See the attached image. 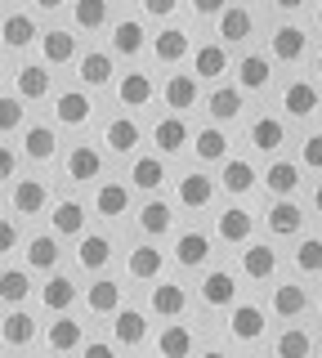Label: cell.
<instances>
[{"label":"cell","instance_id":"8d00e7d4","mask_svg":"<svg viewBox=\"0 0 322 358\" xmlns=\"http://www.w3.org/2000/svg\"><path fill=\"white\" fill-rule=\"evenodd\" d=\"M193 331L184 327V322H170V327L161 331V341H157V354H166V358H184V354H193Z\"/></svg>","mask_w":322,"mask_h":358},{"label":"cell","instance_id":"94428289","mask_svg":"<svg viewBox=\"0 0 322 358\" xmlns=\"http://www.w3.org/2000/svg\"><path fill=\"white\" fill-rule=\"evenodd\" d=\"M41 9H59V5H68V0H36Z\"/></svg>","mask_w":322,"mask_h":358},{"label":"cell","instance_id":"681fc988","mask_svg":"<svg viewBox=\"0 0 322 358\" xmlns=\"http://www.w3.org/2000/svg\"><path fill=\"white\" fill-rule=\"evenodd\" d=\"M23 117H27V108L18 103V94H5V99H0V134L18 130V126H23Z\"/></svg>","mask_w":322,"mask_h":358},{"label":"cell","instance_id":"4316f807","mask_svg":"<svg viewBox=\"0 0 322 358\" xmlns=\"http://www.w3.org/2000/svg\"><path fill=\"white\" fill-rule=\"evenodd\" d=\"M251 143H255L260 152H277V148L286 143V126H282L277 117H260V121L251 126Z\"/></svg>","mask_w":322,"mask_h":358},{"label":"cell","instance_id":"c3c4849f","mask_svg":"<svg viewBox=\"0 0 322 358\" xmlns=\"http://www.w3.org/2000/svg\"><path fill=\"white\" fill-rule=\"evenodd\" d=\"M197 157H202V162H224V157H228V139H224V130H215V126L197 130Z\"/></svg>","mask_w":322,"mask_h":358},{"label":"cell","instance_id":"11a10c76","mask_svg":"<svg viewBox=\"0 0 322 358\" xmlns=\"http://www.w3.org/2000/svg\"><path fill=\"white\" fill-rule=\"evenodd\" d=\"M14 175H18V152L0 143V179H14Z\"/></svg>","mask_w":322,"mask_h":358},{"label":"cell","instance_id":"44dd1931","mask_svg":"<svg viewBox=\"0 0 322 358\" xmlns=\"http://www.w3.org/2000/svg\"><path fill=\"white\" fill-rule=\"evenodd\" d=\"M23 152L31 157V162H50V157L59 152V134H54L50 126H27V134H23Z\"/></svg>","mask_w":322,"mask_h":358},{"label":"cell","instance_id":"ab89813d","mask_svg":"<svg viewBox=\"0 0 322 358\" xmlns=\"http://www.w3.org/2000/svg\"><path fill=\"white\" fill-rule=\"evenodd\" d=\"M112 50L126 54V59L143 50V22H139V18H121L117 27H112Z\"/></svg>","mask_w":322,"mask_h":358},{"label":"cell","instance_id":"e575fe53","mask_svg":"<svg viewBox=\"0 0 322 358\" xmlns=\"http://www.w3.org/2000/svg\"><path fill=\"white\" fill-rule=\"evenodd\" d=\"M59 233H41V238H31L27 242V264L31 268H54L59 264Z\"/></svg>","mask_w":322,"mask_h":358},{"label":"cell","instance_id":"f5cc1de1","mask_svg":"<svg viewBox=\"0 0 322 358\" xmlns=\"http://www.w3.org/2000/svg\"><path fill=\"white\" fill-rule=\"evenodd\" d=\"M14 246H18V224L0 215V255H9V251H14Z\"/></svg>","mask_w":322,"mask_h":358},{"label":"cell","instance_id":"30bf717a","mask_svg":"<svg viewBox=\"0 0 322 358\" xmlns=\"http://www.w3.org/2000/svg\"><path fill=\"white\" fill-rule=\"evenodd\" d=\"M193 72H197V81H219V76L228 72V54H224V45H197Z\"/></svg>","mask_w":322,"mask_h":358},{"label":"cell","instance_id":"6da1fadb","mask_svg":"<svg viewBox=\"0 0 322 358\" xmlns=\"http://www.w3.org/2000/svg\"><path fill=\"white\" fill-rule=\"evenodd\" d=\"M90 112H94V103H90V94H81V90H63V94L54 99V117H59L63 126H85Z\"/></svg>","mask_w":322,"mask_h":358},{"label":"cell","instance_id":"ffe728a7","mask_svg":"<svg viewBox=\"0 0 322 358\" xmlns=\"http://www.w3.org/2000/svg\"><path fill=\"white\" fill-rule=\"evenodd\" d=\"M233 296H237V282H233V273H224V268L206 273V282H202V300H206V305L224 309V305H233Z\"/></svg>","mask_w":322,"mask_h":358},{"label":"cell","instance_id":"83f0119b","mask_svg":"<svg viewBox=\"0 0 322 358\" xmlns=\"http://www.w3.org/2000/svg\"><path fill=\"white\" fill-rule=\"evenodd\" d=\"M152 309H157L161 318H180V313L188 309V291H184V287H175V282L152 287Z\"/></svg>","mask_w":322,"mask_h":358},{"label":"cell","instance_id":"8992f818","mask_svg":"<svg viewBox=\"0 0 322 358\" xmlns=\"http://www.w3.org/2000/svg\"><path fill=\"white\" fill-rule=\"evenodd\" d=\"M273 268H277V251H273L269 242H251L247 251H242V273L255 278V282L273 278Z\"/></svg>","mask_w":322,"mask_h":358},{"label":"cell","instance_id":"603a6c76","mask_svg":"<svg viewBox=\"0 0 322 358\" xmlns=\"http://www.w3.org/2000/svg\"><path fill=\"white\" fill-rule=\"evenodd\" d=\"M76 260H81L85 273H90V268H103L112 260V242H108L103 233H90V238H81V246H76Z\"/></svg>","mask_w":322,"mask_h":358},{"label":"cell","instance_id":"d4e9b609","mask_svg":"<svg viewBox=\"0 0 322 358\" xmlns=\"http://www.w3.org/2000/svg\"><path fill=\"white\" fill-rule=\"evenodd\" d=\"M282 108L291 112V117H314V112H318V90L309 85V81H295V85H286V94H282Z\"/></svg>","mask_w":322,"mask_h":358},{"label":"cell","instance_id":"ac0fdd59","mask_svg":"<svg viewBox=\"0 0 322 358\" xmlns=\"http://www.w3.org/2000/svg\"><path fill=\"white\" fill-rule=\"evenodd\" d=\"M14 90H18V99H45L50 94V72L41 63H27V67H18V76H14Z\"/></svg>","mask_w":322,"mask_h":358},{"label":"cell","instance_id":"d6a6232c","mask_svg":"<svg viewBox=\"0 0 322 358\" xmlns=\"http://www.w3.org/2000/svg\"><path fill=\"white\" fill-rule=\"evenodd\" d=\"M305 309H309V291L305 287H291V282H286V287L273 291V313H277V318H300Z\"/></svg>","mask_w":322,"mask_h":358},{"label":"cell","instance_id":"277c9868","mask_svg":"<svg viewBox=\"0 0 322 358\" xmlns=\"http://www.w3.org/2000/svg\"><path fill=\"white\" fill-rule=\"evenodd\" d=\"M9 201H14L18 215H41V210L50 206V188L41 184V179H18V184H14V197H9Z\"/></svg>","mask_w":322,"mask_h":358},{"label":"cell","instance_id":"f907efd6","mask_svg":"<svg viewBox=\"0 0 322 358\" xmlns=\"http://www.w3.org/2000/svg\"><path fill=\"white\" fill-rule=\"evenodd\" d=\"M295 268H300V273H318V268H322V242L318 238H309L295 251Z\"/></svg>","mask_w":322,"mask_h":358},{"label":"cell","instance_id":"6f0895ef","mask_svg":"<svg viewBox=\"0 0 322 358\" xmlns=\"http://www.w3.org/2000/svg\"><path fill=\"white\" fill-rule=\"evenodd\" d=\"M228 0H193V14H219Z\"/></svg>","mask_w":322,"mask_h":358},{"label":"cell","instance_id":"f35d334b","mask_svg":"<svg viewBox=\"0 0 322 358\" xmlns=\"http://www.w3.org/2000/svg\"><path fill=\"white\" fill-rule=\"evenodd\" d=\"M170 224H175L170 201H157V197H152L148 206L139 210V229H143V233H152V238H157V233H170Z\"/></svg>","mask_w":322,"mask_h":358},{"label":"cell","instance_id":"f1b7e54d","mask_svg":"<svg viewBox=\"0 0 322 358\" xmlns=\"http://www.w3.org/2000/svg\"><path fill=\"white\" fill-rule=\"evenodd\" d=\"M273 81V72H269V59L264 54H247V59L237 63V85L242 90H264Z\"/></svg>","mask_w":322,"mask_h":358},{"label":"cell","instance_id":"9a60e30c","mask_svg":"<svg viewBox=\"0 0 322 358\" xmlns=\"http://www.w3.org/2000/svg\"><path fill=\"white\" fill-rule=\"evenodd\" d=\"M41 50H45V63H72L76 59V36L68 27H54V31H45V36H41Z\"/></svg>","mask_w":322,"mask_h":358},{"label":"cell","instance_id":"ba28073f","mask_svg":"<svg viewBox=\"0 0 322 358\" xmlns=\"http://www.w3.org/2000/svg\"><path fill=\"white\" fill-rule=\"evenodd\" d=\"M305 50H309V36H305V27H277L273 31V59H282V63H295V59H305Z\"/></svg>","mask_w":322,"mask_h":358},{"label":"cell","instance_id":"52a82bcc","mask_svg":"<svg viewBox=\"0 0 322 358\" xmlns=\"http://www.w3.org/2000/svg\"><path fill=\"white\" fill-rule=\"evenodd\" d=\"M228 331L237 336V341H260L264 336V309L260 305H233Z\"/></svg>","mask_w":322,"mask_h":358},{"label":"cell","instance_id":"2e32d148","mask_svg":"<svg viewBox=\"0 0 322 358\" xmlns=\"http://www.w3.org/2000/svg\"><path fill=\"white\" fill-rule=\"evenodd\" d=\"M41 300H45V309H50V313L72 309V305H76V282H72V278H63V273H54L50 282L41 287Z\"/></svg>","mask_w":322,"mask_h":358},{"label":"cell","instance_id":"5b68a950","mask_svg":"<svg viewBox=\"0 0 322 358\" xmlns=\"http://www.w3.org/2000/svg\"><path fill=\"white\" fill-rule=\"evenodd\" d=\"M152 94H157V85H152L148 72H126L121 85H117L121 108H143V103H152Z\"/></svg>","mask_w":322,"mask_h":358},{"label":"cell","instance_id":"f546056e","mask_svg":"<svg viewBox=\"0 0 322 358\" xmlns=\"http://www.w3.org/2000/svg\"><path fill=\"white\" fill-rule=\"evenodd\" d=\"M112 331H117L121 345H143V336H148V318H143L139 309H117Z\"/></svg>","mask_w":322,"mask_h":358},{"label":"cell","instance_id":"3957f363","mask_svg":"<svg viewBox=\"0 0 322 358\" xmlns=\"http://www.w3.org/2000/svg\"><path fill=\"white\" fill-rule=\"evenodd\" d=\"M103 175V157H98V148H90V143H76V148L68 152V179H76V184H90V179Z\"/></svg>","mask_w":322,"mask_h":358},{"label":"cell","instance_id":"7dc6e473","mask_svg":"<svg viewBox=\"0 0 322 358\" xmlns=\"http://www.w3.org/2000/svg\"><path fill=\"white\" fill-rule=\"evenodd\" d=\"M27 291H31V278L23 268H5V273H0V300H5V305H23Z\"/></svg>","mask_w":322,"mask_h":358},{"label":"cell","instance_id":"91938a15","mask_svg":"<svg viewBox=\"0 0 322 358\" xmlns=\"http://www.w3.org/2000/svg\"><path fill=\"white\" fill-rule=\"evenodd\" d=\"M273 5H277V9H300L305 0H273Z\"/></svg>","mask_w":322,"mask_h":358},{"label":"cell","instance_id":"484cf974","mask_svg":"<svg viewBox=\"0 0 322 358\" xmlns=\"http://www.w3.org/2000/svg\"><path fill=\"white\" fill-rule=\"evenodd\" d=\"M255 166L251 162H242V157H233V162H224V171H219V184L228 188V193H251L255 188Z\"/></svg>","mask_w":322,"mask_h":358},{"label":"cell","instance_id":"7c38bea8","mask_svg":"<svg viewBox=\"0 0 322 358\" xmlns=\"http://www.w3.org/2000/svg\"><path fill=\"white\" fill-rule=\"evenodd\" d=\"M175 260H180L184 268H197V264H206L210 260V238L206 233H180V242H175Z\"/></svg>","mask_w":322,"mask_h":358},{"label":"cell","instance_id":"5bb4252c","mask_svg":"<svg viewBox=\"0 0 322 358\" xmlns=\"http://www.w3.org/2000/svg\"><path fill=\"white\" fill-rule=\"evenodd\" d=\"M251 229H255V215H251L247 206H228L224 215H219V238H224L228 246H233V242H247Z\"/></svg>","mask_w":322,"mask_h":358},{"label":"cell","instance_id":"680465c9","mask_svg":"<svg viewBox=\"0 0 322 358\" xmlns=\"http://www.w3.org/2000/svg\"><path fill=\"white\" fill-rule=\"evenodd\" d=\"M112 354V345H103V341H90V358H108Z\"/></svg>","mask_w":322,"mask_h":358},{"label":"cell","instance_id":"4fadbf2b","mask_svg":"<svg viewBox=\"0 0 322 358\" xmlns=\"http://www.w3.org/2000/svg\"><path fill=\"white\" fill-rule=\"evenodd\" d=\"M269 229H273V233H282V238H291V233L305 229V210H300L291 197L273 201V206H269Z\"/></svg>","mask_w":322,"mask_h":358},{"label":"cell","instance_id":"cb8c5ba5","mask_svg":"<svg viewBox=\"0 0 322 358\" xmlns=\"http://www.w3.org/2000/svg\"><path fill=\"white\" fill-rule=\"evenodd\" d=\"M206 112H210L215 121H233V117L242 112V90H237V85H219V90H210Z\"/></svg>","mask_w":322,"mask_h":358},{"label":"cell","instance_id":"4dcf8cb0","mask_svg":"<svg viewBox=\"0 0 322 358\" xmlns=\"http://www.w3.org/2000/svg\"><path fill=\"white\" fill-rule=\"evenodd\" d=\"M126 268H130V278H139V282H152V278H161V251L157 246H135Z\"/></svg>","mask_w":322,"mask_h":358},{"label":"cell","instance_id":"9c48e42d","mask_svg":"<svg viewBox=\"0 0 322 358\" xmlns=\"http://www.w3.org/2000/svg\"><path fill=\"white\" fill-rule=\"evenodd\" d=\"M103 139H108V148L112 152H135L139 148V139H143V130H139V121H130V117H117V121H108V130H103Z\"/></svg>","mask_w":322,"mask_h":358},{"label":"cell","instance_id":"60d3db41","mask_svg":"<svg viewBox=\"0 0 322 358\" xmlns=\"http://www.w3.org/2000/svg\"><path fill=\"white\" fill-rule=\"evenodd\" d=\"M161 179H166V166H161V157H139V162L130 166V184H135V188H143V193L161 188Z\"/></svg>","mask_w":322,"mask_h":358},{"label":"cell","instance_id":"74e56055","mask_svg":"<svg viewBox=\"0 0 322 358\" xmlns=\"http://www.w3.org/2000/svg\"><path fill=\"white\" fill-rule=\"evenodd\" d=\"M85 229V206L81 201H59L54 206V233H63V238H76V233Z\"/></svg>","mask_w":322,"mask_h":358},{"label":"cell","instance_id":"ee69618b","mask_svg":"<svg viewBox=\"0 0 322 358\" xmlns=\"http://www.w3.org/2000/svg\"><path fill=\"white\" fill-rule=\"evenodd\" d=\"M117 309H121V282L98 278L90 287V313H117Z\"/></svg>","mask_w":322,"mask_h":358},{"label":"cell","instance_id":"1f68e13d","mask_svg":"<svg viewBox=\"0 0 322 358\" xmlns=\"http://www.w3.org/2000/svg\"><path fill=\"white\" fill-rule=\"evenodd\" d=\"M161 94H166V103H170V108H193L197 103V76L193 72H175L170 81H166Z\"/></svg>","mask_w":322,"mask_h":358},{"label":"cell","instance_id":"b9f144b4","mask_svg":"<svg viewBox=\"0 0 322 358\" xmlns=\"http://www.w3.org/2000/svg\"><path fill=\"white\" fill-rule=\"evenodd\" d=\"M264 184H269V193H277V197H291L295 188H300V166H291V162H273L269 175H264Z\"/></svg>","mask_w":322,"mask_h":358},{"label":"cell","instance_id":"db71d44e","mask_svg":"<svg viewBox=\"0 0 322 358\" xmlns=\"http://www.w3.org/2000/svg\"><path fill=\"white\" fill-rule=\"evenodd\" d=\"M305 166H309V171H318V166H322V139H318V134H309V139H305Z\"/></svg>","mask_w":322,"mask_h":358},{"label":"cell","instance_id":"836d02e7","mask_svg":"<svg viewBox=\"0 0 322 358\" xmlns=\"http://www.w3.org/2000/svg\"><path fill=\"white\" fill-rule=\"evenodd\" d=\"M76 76H81V81L90 85V90L108 85V81H112V59H108L103 50H90V54L81 59V72H76Z\"/></svg>","mask_w":322,"mask_h":358},{"label":"cell","instance_id":"7a4b0ae2","mask_svg":"<svg viewBox=\"0 0 322 358\" xmlns=\"http://www.w3.org/2000/svg\"><path fill=\"white\" fill-rule=\"evenodd\" d=\"M210 197H215V179H210V175L188 171V175L180 179V206L202 210V206H210Z\"/></svg>","mask_w":322,"mask_h":358},{"label":"cell","instance_id":"f6af8a7d","mask_svg":"<svg viewBox=\"0 0 322 358\" xmlns=\"http://www.w3.org/2000/svg\"><path fill=\"white\" fill-rule=\"evenodd\" d=\"M72 18H76V27H81V31H98L108 22V0H76Z\"/></svg>","mask_w":322,"mask_h":358},{"label":"cell","instance_id":"7402d4cb","mask_svg":"<svg viewBox=\"0 0 322 358\" xmlns=\"http://www.w3.org/2000/svg\"><path fill=\"white\" fill-rule=\"evenodd\" d=\"M0 41H5L9 50H27V45L36 41V22H31L27 14H9L5 22H0Z\"/></svg>","mask_w":322,"mask_h":358},{"label":"cell","instance_id":"d590c367","mask_svg":"<svg viewBox=\"0 0 322 358\" xmlns=\"http://www.w3.org/2000/svg\"><path fill=\"white\" fill-rule=\"evenodd\" d=\"M152 54H157L161 63H180L188 54V31L184 27H166L157 41H152Z\"/></svg>","mask_w":322,"mask_h":358},{"label":"cell","instance_id":"bcb514c9","mask_svg":"<svg viewBox=\"0 0 322 358\" xmlns=\"http://www.w3.org/2000/svg\"><path fill=\"white\" fill-rule=\"evenodd\" d=\"M0 331H5L9 345H31V336H36V318L23 313V309H14L5 322H0Z\"/></svg>","mask_w":322,"mask_h":358},{"label":"cell","instance_id":"d6986e66","mask_svg":"<svg viewBox=\"0 0 322 358\" xmlns=\"http://www.w3.org/2000/svg\"><path fill=\"white\" fill-rule=\"evenodd\" d=\"M94 210H98V215H108V220L126 215V210H130V188H126V184H98Z\"/></svg>","mask_w":322,"mask_h":358},{"label":"cell","instance_id":"9f6ffc18","mask_svg":"<svg viewBox=\"0 0 322 358\" xmlns=\"http://www.w3.org/2000/svg\"><path fill=\"white\" fill-rule=\"evenodd\" d=\"M143 9H148L152 18H166V14H175V9H180V0H143Z\"/></svg>","mask_w":322,"mask_h":358},{"label":"cell","instance_id":"e0dca14e","mask_svg":"<svg viewBox=\"0 0 322 358\" xmlns=\"http://www.w3.org/2000/svg\"><path fill=\"white\" fill-rule=\"evenodd\" d=\"M215 18H219V36H224V41H247L251 27H255L251 9H242V5H224Z\"/></svg>","mask_w":322,"mask_h":358},{"label":"cell","instance_id":"816d5d0a","mask_svg":"<svg viewBox=\"0 0 322 358\" xmlns=\"http://www.w3.org/2000/svg\"><path fill=\"white\" fill-rule=\"evenodd\" d=\"M309 350H314V341H309L305 331H286L282 341H277V354H282V358H305Z\"/></svg>","mask_w":322,"mask_h":358},{"label":"cell","instance_id":"8fae6325","mask_svg":"<svg viewBox=\"0 0 322 358\" xmlns=\"http://www.w3.org/2000/svg\"><path fill=\"white\" fill-rule=\"evenodd\" d=\"M152 139H157V148L170 157V152H184L188 148V121L184 117H166V121H157V130H152Z\"/></svg>","mask_w":322,"mask_h":358},{"label":"cell","instance_id":"7bdbcfd3","mask_svg":"<svg viewBox=\"0 0 322 358\" xmlns=\"http://www.w3.org/2000/svg\"><path fill=\"white\" fill-rule=\"evenodd\" d=\"M45 341H50V350H59V354L76 350V345H81V322H76V318H59V322H50Z\"/></svg>","mask_w":322,"mask_h":358}]
</instances>
